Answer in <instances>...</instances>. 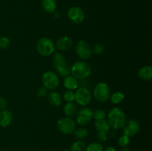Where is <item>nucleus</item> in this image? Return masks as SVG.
<instances>
[{
  "label": "nucleus",
  "instance_id": "obj_1",
  "mask_svg": "<svg viewBox=\"0 0 152 151\" xmlns=\"http://www.w3.org/2000/svg\"><path fill=\"white\" fill-rule=\"evenodd\" d=\"M108 122L110 127L114 130L122 129L126 121V116L124 111L120 107H113L108 111Z\"/></svg>",
  "mask_w": 152,
  "mask_h": 151
},
{
  "label": "nucleus",
  "instance_id": "obj_2",
  "mask_svg": "<svg viewBox=\"0 0 152 151\" xmlns=\"http://www.w3.org/2000/svg\"><path fill=\"white\" fill-rule=\"evenodd\" d=\"M53 65L57 75L65 78L71 74V65L67 62L65 56L60 52L54 53Z\"/></svg>",
  "mask_w": 152,
  "mask_h": 151
},
{
  "label": "nucleus",
  "instance_id": "obj_3",
  "mask_svg": "<svg viewBox=\"0 0 152 151\" xmlns=\"http://www.w3.org/2000/svg\"><path fill=\"white\" fill-rule=\"evenodd\" d=\"M91 67L86 62H76L71 66V74L77 79L81 80L88 78L91 74Z\"/></svg>",
  "mask_w": 152,
  "mask_h": 151
},
{
  "label": "nucleus",
  "instance_id": "obj_4",
  "mask_svg": "<svg viewBox=\"0 0 152 151\" xmlns=\"http://www.w3.org/2000/svg\"><path fill=\"white\" fill-rule=\"evenodd\" d=\"M37 53L42 56H50L55 53L56 47L53 41L47 37L40 38L36 44Z\"/></svg>",
  "mask_w": 152,
  "mask_h": 151
},
{
  "label": "nucleus",
  "instance_id": "obj_5",
  "mask_svg": "<svg viewBox=\"0 0 152 151\" xmlns=\"http://www.w3.org/2000/svg\"><path fill=\"white\" fill-rule=\"evenodd\" d=\"M93 96L95 100L100 103H104L109 100L111 90L106 83L99 82L95 85L93 90Z\"/></svg>",
  "mask_w": 152,
  "mask_h": 151
},
{
  "label": "nucleus",
  "instance_id": "obj_6",
  "mask_svg": "<svg viewBox=\"0 0 152 151\" xmlns=\"http://www.w3.org/2000/svg\"><path fill=\"white\" fill-rule=\"evenodd\" d=\"M43 87L50 90H56L59 85V77L53 71H46L42 76Z\"/></svg>",
  "mask_w": 152,
  "mask_h": 151
},
{
  "label": "nucleus",
  "instance_id": "obj_7",
  "mask_svg": "<svg viewBox=\"0 0 152 151\" xmlns=\"http://www.w3.org/2000/svg\"><path fill=\"white\" fill-rule=\"evenodd\" d=\"M92 99V93L88 88L80 87L76 90L74 102L77 105L82 107H86L91 102Z\"/></svg>",
  "mask_w": 152,
  "mask_h": 151
},
{
  "label": "nucleus",
  "instance_id": "obj_8",
  "mask_svg": "<svg viewBox=\"0 0 152 151\" xmlns=\"http://www.w3.org/2000/svg\"><path fill=\"white\" fill-rule=\"evenodd\" d=\"M57 129L63 134H71L76 129V122L72 118L62 117L58 119L56 122Z\"/></svg>",
  "mask_w": 152,
  "mask_h": 151
},
{
  "label": "nucleus",
  "instance_id": "obj_9",
  "mask_svg": "<svg viewBox=\"0 0 152 151\" xmlns=\"http://www.w3.org/2000/svg\"><path fill=\"white\" fill-rule=\"evenodd\" d=\"M75 52L77 56L82 60L89 59L93 54L92 47L87 41L84 40H80L77 42L75 47Z\"/></svg>",
  "mask_w": 152,
  "mask_h": 151
},
{
  "label": "nucleus",
  "instance_id": "obj_10",
  "mask_svg": "<svg viewBox=\"0 0 152 151\" xmlns=\"http://www.w3.org/2000/svg\"><path fill=\"white\" fill-rule=\"evenodd\" d=\"M93 119V110L88 107H83L76 114V122L80 126L88 125Z\"/></svg>",
  "mask_w": 152,
  "mask_h": 151
},
{
  "label": "nucleus",
  "instance_id": "obj_11",
  "mask_svg": "<svg viewBox=\"0 0 152 151\" xmlns=\"http://www.w3.org/2000/svg\"><path fill=\"white\" fill-rule=\"evenodd\" d=\"M123 129V134L126 135L129 137H132L137 134L140 130V124L139 121L135 119H130L126 121Z\"/></svg>",
  "mask_w": 152,
  "mask_h": 151
},
{
  "label": "nucleus",
  "instance_id": "obj_12",
  "mask_svg": "<svg viewBox=\"0 0 152 151\" xmlns=\"http://www.w3.org/2000/svg\"><path fill=\"white\" fill-rule=\"evenodd\" d=\"M68 18L74 24H81L85 19V13L81 7L73 6L68 10Z\"/></svg>",
  "mask_w": 152,
  "mask_h": 151
},
{
  "label": "nucleus",
  "instance_id": "obj_13",
  "mask_svg": "<svg viewBox=\"0 0 152 151\" xmlns=\"http://www.w3.org/2000/svg\"><path fill=\"white\" fill-rule=\"evenodd\" d=\"M72 45V39H71L69 36H63L59 37V38L56 40L55 47H56L59 51H67V50H68L69 49H71Z\"/></svg>",
  "mask_w": 152,
  "mask_h": 151
},
{
  "label": "nucleus",
  "instance_id": "obj_14",
  "mask_svg": "<svg viewBox=\"0 0 152 151\" xmlns=\"http://www.w3.org/2000/svg\"><path fill=\"white\" fill-rule=\"evenodd\" d=\"M13 114L7 109L0 111V126L2 127H7L12 124Z\"/></svg>",
  "mask_w": 152,
  "mask_h": 151
},
{
  "label": "nucleus",
  "instance_id": "obj_15",
  "mask_svg": "<svg viewBox=\"0 0 152 151\" xmlns=\"http://www.w3.org/2000/svg\"><path fill=\"white\" fill-rule=\"evenodd\" d=\"M63 85L68 90L74 91L79 87V80L73 76L69 75L64 78Z\"/></svg>",
  "mask_w": 152,
  "mask_h": 151
},
{
  "label": "nucleus",
  "instance_id": "obj_16",
  "mask_svg": "<svg viewBox=\"0 0 152 151\" xmlns=\"http://www.w3.org/2000/svg\"><path fill=\"white\" fill-rule=\"evenodd\" d=\"M48 99L49 103L53 107H59L62 103V97L60 93L54 90L48 93Z\"/></svg>",
  "mask_w": 152,
  "mask_h": 151
},
{
  "label": "nucleus",
  "instance_id": "obj_17",
  "mask_svg": "<svg viewBox=\"0 0 152 151\" xmlns=\"http://www.w3.org/2000/svg\"><path fill=\"white\" fill-rule=\"evenodd\" d=\"M63 111L66 117L72 118V117L75 116L77 111H78L77 104L74 102H67L65 106H64Z\"/></svg>",
  "mask_w": 152,
  "mask_h": 151
},
{
  "label": "nucleus",
  "instance_id": "obj_18",
  "mask_svg": "<svg viewBox=\"0 0 152 151\" xmlns=\"http://www.w3.org/2000/svg\"><path fill=\"white\" fill-rule=\"evenodd\" d=\"M138 76L143 81H150L152 78V67L150 65H146L138 71Z\"/></svg>",
  "mask_w": 152,
  "mask_h": 151
},
{
  "label": "nucleus",
  "instance_id": "obj_19",
  "mask_svg": "<svg viewBox=\"0 0 152 151\" xmlns=\"http://www.w3.org/2000/svg\"><path fill=\"white\" fill-rule=\"evenodd\" d=\"M42 7L46 13H53L56 12L57 4L56 0H42Z\"/></svg>",
  "mask_w": 152,
  "mask_h": 151
},
{
  "label": "nucleus",
  "instance_id": "obj_20",
  "mask_svg": "<svg viewBox=\"0 0 152 151\" xmlns=\"http://www.w3.org/2000/svg\"><path fill=\"white\" fill-rule=\"evenodd\" d=\"M94 126L97 132H105V133H108L110 129H111L109 124H108V121L105 119L95 121Z\"/></svg>",
  "mask_w": 152,
  "mask_h": 151
},
{
  "label": "nucleus",
  "instance_id": "obj_21",
  "mask_svg": "<svg viewBox=\"0 0 152 151\" xmlns=\"http://www.w3.org/2000/svg\"><path fill=\"white\" fill-rule=\"evenodd\" d=\"M125 99V95L123 92L117 91L111 94L109 100L113 105H119L122 103Z\"/></svg>",
  "mask_w": 152,
  "mask_h": 151
},
{
  "label": "nucleus",
  "instance_id": "obj_22",
  "mask_svg": "<svg viewBox=\"0 0 152 151\" xmlns=\"http://www.w3.org/2000/svg\"><path fill=\"white\" fill-rule=\"evenodd\" d=\"M74 135L78 140H83L88 136V131L85 127L76 128L74 131Z\"/></svg>",
  "mask_w": 152,
  "mask_h": 151
},
{
  "label": "nucleus",
  "instance_id": "obj_23",
  "mask_svg": "<svg viewBox=\"0 0 152 151\" xmlns=\"http://www.w3.org/2000/svg\"><path fill=\"white\" fill-rule=\"evenodd\" d=\"M86 148V144L83 140H77L71 144V151H85Z\"/></svg>",
  "mask_w": 152,
  "mask_h": 151
},
{
  "label": "nucleus",
  "instance_id": "obj_24",
  "mask_svg": "<svg viewBox=\"0 0 152 151\" xmlns=\"http://www.w3.org/2000/svg\"><path fill=\"white\" fill-rule=\"evenodd\" d=\"M103 146L99 142H91L86 146L85 151H103Z\"/></svg>",
  "mask_w": 152,
  "mask_h": 151
},
{
  "label": "nucleus",
  "instance_id": "obj_25",
  "mask_svg": "<svg viewBox=\"0 0 152 151\" xmlns=\"http://www.w3.org/2000/svg\"><path fill=\"white\" fill-rule=\"evenodd\" d=\"M131 142L130 137L125 134H122L118 139V144L121 147H127Z\"/></svg>",
  "mask_w": 152,
  "mask_h": 151
},
{
  "label": "nucleus",
  "instance_id": "obj_26",
  "mask_svg": "<svg viewBox=\"0 0 152 151\" xmlns=\"http://www.w3.org/2000/svg\"><path fill=\"white\" fill-rule=\"evenodd\" d=\"M105 117H106V113L104 110L96 109L93 111V118H94L95 121L105 119Z\"/></svg>",
  "mask_w": 152,
  "mask_h": 151
},
{
  "label": "nucleus",
  "instance_id": "obj_27",
  "mask_svg": "<svg viewBox=\"0 0 152 151\" xmlns=\"http://www.w3.org/2000/svg\"><path fill=\"white\" fill-rule=\"evenodd\" d=\"M63 99L66 102H74V99H75V93L74 91H72V90H67L63 93Z\"/></svg>",
  "mask_w": 152,
  "mask_h": 151
},
{
  "label": "nucleus",
  "instance_id": "obj_28",
  "mask_svg": "<svg viewBox=\"0 0 152 151\" xmlns=\"http://www.w3.org/2000/svg\"><path fill=\"white\" fill-rule=\"evenodd\" d=\"M104 50H105V47H104L103 44H102L101 43H96L94 44L93 47H92V52L96 55L102 54Z\"/></svg>",
  "mask_w": 152,
  "mask_h": 151
},
{
  "label": "nucleus",
  "instance_id": "obj_29",
  "mask_svg": "<svg viewBox=\"0 0 152 151\" xmlns=\"http://www.w3.org/2000/svg\"><path fill=\"white\" fill-rule=\"evenodd\" d=\"M10 40L7 36L0 37V49H6L10 46Z\"/></svg>",
  "mask_w": 152,
  "mask_h": 151
},
{
  "label": "nucleus",
  "instance_id": "obj_30",
  "mask_svg": "<svg viewBox=\"0 0 152 151\" xmlns=\"http://www.w3.org/2000/svg\"><path fill=\"white\" fill-rule=\"evenodd\" d=\"M48 93V90L46 89L45 87H40L37 89V96H38L39 98H44L46 96Z\"/></svg>",
  "mask_w": 152,
  "mask_h": 151
},
{
  "label": "nucleus",
  "instance_id": "obj_31",
  "mask_svg": "<svg viewBox=\"0 0 152 151\" xmlns=\"http://www.w3.org/2000/svg\"><path fill=\"white\" fill-rule=\"evenodd\" d=\"M96 138L99 142H105L108 140V133L105 132H97Z\"/></svg>",
  "mask_w": 152,
  "mask_h": 151
},
{
  "label": "nucleus",
  "instance_id": "obj_32",
  "mask_svg": "<svg viewBox=\"0 0 152 151\" xmlns=\"http://www.w3.org/2000/svg\"><path fill=\"white\" fill-rule=\"evenodd\" d=\"M7 106V102L6 99L3 96H0V110L6 109Z\"/></svg>",
  "mask_w": 152,
  "mask_h": 151
},
{
  "label": "nucleus",
  "instance_id": "obj_33",
  "mask_svg": "<svg viewBox=\"0 0 152 151\" xmlns=\"http://www.w3.org/2000/svg\"><path fill=\"white\" fill-rule=\"evenodd\" d=\"M103 151H117V149L114 147H108L105 148V150H103Z\"/></svg>",
  "mask_w": 152,
  "mask_h": 151
},
{
  "label": "nucleus",
  "instance_id": "obj_34",
  "mask_svg": "<svg viewBox=\"0 0 152 151\" xmlns=\"http://www.w3.org/2000/svg\"><path fill=\"white\" fill-rule=\"evenodd\" d=\"M119 151H131L128 147H122Z\"/></svg>",
  "mask_w": 152,
  "mask_h": 151
},
{
  "label": "nucleus",
  "instance_id": "obj_35",
  "mask_svg": "<svg viewBox=\"0 0 152 151\" xmlns=\"http://www.w3.org/2000/svg\"><path fill=\"white\" fill-rule=\"evenodd\" d=\"M63 151H71V150H70V149H65V150H64Z\"/></svg>",
  "mask_w": 152,
  "mask_h": 151
},
{
  "label": "nucleus",
  "instance_id": "obj_36",
  "mask_svg": "<svg viewBox=\"0 0 152 151\" xmlns=\"http://www.w3.org/2000/svg\"><path fill=\"white\" fill-rule=\"evenodd\" d=\"M0 151H4V150H0Z\"/></svg>",
  "mask_w": 152,
  "mask_h": 151
}]
</instances>
